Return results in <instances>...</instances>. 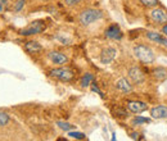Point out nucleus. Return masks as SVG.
<instances>
[{
	"label": "nucleus",
	"mask_w": 167,
	"mask_h": 141,
	"mask_svg": "<svg viewBox=\"0 0 167 141\" xmlns=\"http://www.w3.org/2000/svg\"><path fill=\"white\" fill-rule=\"evenodd\" d=\"M134 53H135V56L140 62L145 63V64H150V63H153L156 60V55L152 51V49L148 48L147 45L144 44H139L134 48Z\"/></svg>",
	"instance_id": "nucleus-1"
},
{
	"label": "nucleus",
	"mask_w": 167,
	"mask_h": 141,
	"mask_svg": "<svg viewBox=\"0 0 167 141\" xmlns=\"http://www.w3.org/2000/svg\"><path fill=\"white\" fill-rule=\"evenodd\" d=\"M103 17V13L101 10H98V9H85L80 13V23L84 25V26H89L91 25L93 22H95V21L100 19Z\"/></svg>",
	"instance_id": "nucleus-2"
},
{
	"label": "nucleus",
	"mask_w": 167,
	"mask_h": 141,
	"mask_svg": "<svg viewBox=\"0 0 167 141\" xmlns=\"http://www.w3.org/2000/svg\"><path fill=\"white\" fill-rule=\"evenodd\" d=\"M49 74L54 77V78L59 80V81H63V82H68L74 78V70L70 69V68H66V67H62V68H54V69H50L49 70Z\"/></svg>",
	"instance_id": "nucleus-3"
},
{
	"label": "nucleus",
	"mask_w": 167,
	"mask_h": 141,
	"mask_svg": "<svg viewBox=\"0 0 167 141\" xmlns=\"http://www.w3.org/2000/svg\"><path fill=\"white\" fill-rule=\"evenodd\" d=\"M46 28V25H45V21H34L28 25L26 28H23L22 31H21V35L22 36H31V35H38L40 32H42Z\"/></svg>",
	"instance_id": "nucleus-4"
},
{
	"label": "nucleus",
	"mask_w": 167,
	"mask_h": 141,
	"mask_svg": "<svg viewBox=\"0 0 167 141\" xmlns=\"http://www.w3.org/2000/svg\"><path fill=\"white\" fill-rule=\"evenodd\" d=\"M149 17L154 23H158V25L167 23V10L161 8V6L152 8V10L149 12Z\"/></svg>",
	"instance_id": "nucleus-5"
},
{
	"label": "nucleus",
	"mask_w": 167,
	"mask_h": 141,
	"mask_svg": "<svg viewBox=\"0 0 167 141\" xmlns=\"http://www.w3.org/2000/svg\"><path fill=\"white\" fill-rule=\"evenodd\" d=\"M129 77L131 78V81L136 85H140L145 81V74L139 67H133L129 69Z\"/></svg>",
	"instance_id": "nucleus-6"
},
{
	"label": "nucleus",
	"mask_w": 167,
	"mask_h": 141,
	"mask_svg": "<svg viewBox=\"0 0 167 141\" xmlns=\"http://www.w3.org/2000/svg\"><path fill=\"white\" fill-rule=\"evenodd\" d=\"M116 54H117V51H116L114 48H111V46L105 48L104 50L101 51V54H100L101 64H109V63L113 62V59L116 58Z\"/></svg>",
	"instance_id": "nucleus-7"
},
{
	"label": "nucleus",
	"mask_w": 167,
	"mask_h": 141,
	"mask_svg": "<svg viewBox=\"0 0 167 141\" xmlns=\"http://www.w3.org/2000/svg\"><path fill=\"white\" fill-rule=\"evenodd\" d=\"M127 109L134 113V114H139V113H143L144 110L148 109V105L143 103V101H137V100H131L127 103Z\"/></svg>",
	"instance_id": "nucleus-8"
},
{
	"label": "nucleus",
	"mask_w": 167,
	"mask_h": 141,
	"mask_svg": "<svg viewBox=\"0 0 167 141\" xmlns=\"http://www.w3.org/2000/svg\"><path fill=\"white\" fill-rule=\"evenodd\" d=\"M49 59L52 63H54V64H66V63L68 62V58L66 54H63L61 51H50L48 54Z\"/></svg>",
	"instance_id": "nucleus-9"
},
{
	"label": "nucleus",
	"mask_w": 167,
	"mask_h": 141,
	"mask_svg": "<svg viewBox=\"0 0 167 141\" xmlns=\"http://www.w3.org/2000/svg\"><path fill=\"white\" fill-rule=\"evenodd\" d=\"M105 36L108 39H113V40H120L122 37V32L118 25H111L109 27L105 30Z\"/></svg>",
	"instance_id": "nucleus-10"
},
{
	"label": "nucleus",
	"mask_w": 167,
	"mask_h": 141,
	"mask_svg": "<svg viewBox=\"0 0 167 141\" xmlns=\"http://www.w3.org/2000/svg\"><path fill=\"white\" fill-rule=\"evenodd\" d=\"M150 116L156 119H165L167 118V107L166 105H158L150 109Z\"/></svg>",
	"instance_id": "nucleus-11"
},
{
	"label": "nucleus",
	"mask_w": 167,
	"mask_h": 141,
	"mask_svg": "<svg viewBox=\"0 0 167 141\" xmlns=\"http://www.w3.org/2000/svg\"><path fill=\"white\" fill-rule=\"evenodd\" d=\"M23 48H25V51L28 54H36L42 50V46L38 41H27Z\"/></svg>",
	"instance_id": "nucleus-12"
},
{
	"label": "nucleus",
	"mask_w": 167,
	"mask_h": 141,
	"mask_svg": "<svg viewBox=\"0 0 167 141\" xmlns=\"http://www.w3.org/2000/svg\"><path fill=\"white\" fill-rule=\"evenodd\" d=\"M152 76H153L157 81L162 82V81L167 80V69L163 68V67H157V68L153 69V72H152Z\"/></svg>",
	"instance_id": "nucleus-13"
},
{
	"label": "nucleus",
	"mask_w": 167,
	"mask_h": 141,
	"mask_svg": "<svg viewBox=\"0 0 167 141\" xmlns=\"http://www.w3.org/2000/svg\"><path fill=\"white\" fill-rule=\"evenodd\" d=\"M147 36L149 40L157 42V44H161V45H165L167 46V39H165L161 33H157V32H147Z\"/></svg>",
	"instance_id": "nucleus-14"
},
{
	"label": "nucleus",
	"mask_w": 167,
	"mask_h": 141,
	"mask_svg": "<svg viewBox=\"0 0 167 141\" xmlns=\"http://www.w3.org/2000/svg\"><path fill=\"white\" fill-rule=\"evenodd\" d=\"M116 87H117V90L122 91V93H130L133 90V86L130 85V82L126 78H120L117 83H116Z\"/></svg>",
	"instance_id": "nucleus-15"
},
{
	"label": "nucleus",
	"mask_w": 167,
	"mask_h": 141,
	"mask_svg": "<svg viewBox=\"0 0 167 141\" xmlns=\"http://www.w3.org/2000/svg\"><path fill=\"white\" fill-rule=\"evenodd\" d=\"M93 80H94V76H93L91 73H86V74L82 77V80H81V86H82V87L90 86L91 82H93Z\"/></svg>",
	"instance_id": "nucleus-16"
},
{
	"label": "nucleus",
	"mask_w": 167,
	"mask_h": 141,
	"mask_svg": "<svg viewBox=\"0 0 167 141\" xmlns=\"http://www.w3.org/2000/svg\"><path fill=\"white\" fill-rule=\"evenodd\" d=\"M57 126L59 127L61 130H64V131H71V130L76 128V126L71 124V123H67V122H57Z\"/></svg>",
	"instance_id": "nucleus-17"
},
{
	"label": "nucleus",
	"mask_w": 167,
	"mask_h": 141,
	"mask_svg": "<svg viewBox=\"0 0 167 141\" xmlns=\"http://www.w3.org/2000/svg\"><path fill=\"white\" fill-rule=\"evenodd\" d=\"M10 121V117L6 114V113H3V112H0V127H3V126H6L9 123Z\"/></svg>",
	"instance_id": "nucleus-18"
},
{
	"label": "nucleus",
	"mask_w": 167,
	"mask_h": 141,
	"mask_svg": "<svg viewBox=\"0 0 167 141\" xmlns=\"http://www.w3.org/2000/svg\"><path fill=\"white\" fill-rule=\"evenodd\" d=\"M139 2L144 5V6H147V8H154V6L158 5V0H139Z\"/></svg>",
	"instance_id": "nucleus-19"
},
{
	"label": "nucleus",
	"mask_w": 167,
	"mask_h": 141,
	"mask_svg": "<svg viewBox=\"0 0 167 141\" xmlns=\"http://www.w3.org/2000/svg\"><path fill=\"white\" fill-rule=\"evenodd\" d=\"M68 136L72 137V139H76V140H84V139H86L85 133H82V132H77V131H72V132H70Z\"/></svg>",
	"instance_id": "nucleus-20"
},
{
	"label": "nucleus",
	"mask_w": 167,
	"mask_h": 141,
	"mask_svg": "<svg viewBox=\"0 0 167 141\" xmlns=\"http://www.w3.org/2000/svg\"><path fill=\"white\" fill-rule=\"evenodd\" d=\"M113 114H114V117H118V118H126L127 117V112L121 109V108H116L113 110Z\"/></svg>",
	"instance_id": "nucleus-21"
},
{
	"label": "nucleus",
	"mask_w": 167,
	"mask_h": 141,
	"mask_svg": "<svg viewBox=\"0 0 167 141\" xmlns=\"http://www.w3.org/2000/svg\"><path fill=\"white\" fill-rule=\"evenodd\" d=\"M150 122V119L149 118H145V117H136V118H134V121H133V123L134 124H136V126H139V124H143V123H149Z\"/></svg>",
	"instance_id": "nucleus-22"
},
{
	"label": "nucleus",
	"mask_w": 167,
	"mask_h": 141,
	"mask_svg": "<svg viewBox=\"0 0 167 141\" xmlns=\"http://www.w3.org/2000/svg\"><path fill=\"white\" fill-rule=\"evenodd\" d=\"M91 89H93V91L94 93H98L101 97H104V95H103V93H101V91L99 90V87H98V85L95 83V82H91Z\"/></svg>",
	"instance_id": "nucleus-23"
},
{
	"label": "nucleus",
	"mask_w": 167,
	"mask_h": 141,
	"mask_svg": "<svg viewBox=\"0 0 167 141\" xmlns=\"http://www.w3.org/2000/svg\"><path fill=\"white\" fill-rule=\"evenodd\" d=\"M81 2L82 0H64V4L68 5V6H74V5L78 4V3H81Z\"/></svg>",
	"instance_id": "nucleus-24"
},
{
	"label": "nucleus",
	"mask_w": 167,
	"mask_h": 141,
	"mask_svg": "<svg viewBox=\"0 0 167 141\" xmlns=\"http://www.w3.org/2000/svg\"><path fill=\"white\" fill-rule=\"evenodd\" d=\"M23 5H25V0H19V2L17 3V5H16V12H19L23 8Z\"/></svg>",
	"instance_id": "nucleus-25"
},
{
	"label": "nucleus",
	"mask_w": 167,
	"mask_h": 141,
	"mask_svg": "<svg viewBox=\"0 0 167 141\" xmlns=\"http://www.w3.org/2000/svg\"><path fill=\"white\" fill-rule=\"evenodd\" d=\"M6 6V0H0V13H2Z\"/></svg>",
	"instance_id": "nucleus-26"
},
{
	"label": "nucleus",
	"mask_w": 167,
	"mask_h": 141,
	"mask_svg": "<svg viewBox=\"0 0 167 141\" xmlns=\"http://www.w3.org/2000/svg\"><path fill=\"white\" fill-rule=\"evenodd\" d=\"M162 32H163V33L166 35V36H167V23L163 26V28H162Z\"/></svg>",
	"instance_id": "nucleus-27"
},
{
	"label": "nucleus",
	"mask_w": 167,
	"mask_h": 141,
	"mask_svg": "<svg viewBox=\"0 0 167 141\" xmlns=\"http://www.w3.org/2000/svg\"><path fill=\"white\" fill-rule=\"evenodd\" d=\"M131 137L133 139H137V133H131Z\"/></svg>",
	"instance_id": "nucleus-28"
},
{
	"label": "nucleus",
	"mask_w": 167,
	"mask_h": 141,
	"mask_svg": "<svg viewBox=\"0 0 167 141\" xmlns=\"http://www.w3.org/2000/svg\"><path fill=\"white\" fill-rule=\"evenodd\" d=\"M116 140V133H113V135H112V141H114Z\"/></svg>",
	"instance_id": "nucleus-29"
}]
</instances>
